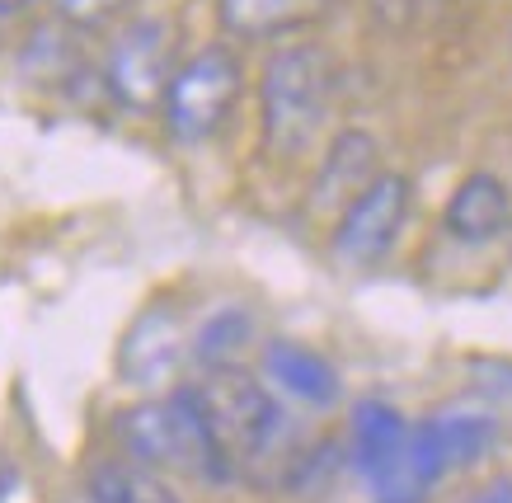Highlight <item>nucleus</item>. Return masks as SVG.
Returning a JSON list of instances; mask_svg holds the SVG:
<instances>
[{
  "instance_id": "f257e3e1",
  "label": "nucleus",
  "mask_w": 512,
  "mask_h": 503,
  "mask_svg": "<svg viewBox=\"0 0 512 503\" xmlns=\"http://www.w3.org/2000/svg\"><path fill=\"white\" fill-rule=\"evenodd\" d=\"M113 438H118L127 461H141V466H151L160 475H193V480H207V485L235 480L217 438L202 424L188 386H174L170 395L118 409Z\"/></svg>"
},
{
  "instance_id": "f03ea898",
  "label": "nucleus",
  "mask_w": 512,
  "mask_h": 503,
  "mask_svg": "<svg viewBox=\"0 0 512 503\" xmlns=\"http://www.w3.org/2000/svg\"><path fill=\"white\" fill-rule=\"evenodd\" d=\"M334 109V62L320 43H287L264 62L259 113L264 151L273 160H301L320 137Z\"/></svg>"
},
{
  "instance_id": "7ed1b4c3",
  "label": "nucleus",
  "mask_w": 512,
  "mask_h": 503,
  "mask_svg": "<svg viewBox=\"0 0 512 503\" xmlns=\"http://www.w3.org/2000/svg\"><path fill=\"white\" fill-rule=\"evenodd\" d=\"M188 395H193L207 433L217 438L231 475L264 466L287 442V414H282L278 395L268 391V381L249 377L245 367L202 372L198 381H188Z\"/></svg>"
},
{
  "instance_id": "20e7f679",
  "label": "nucleus",
  "mask_w": 512,
  "mask_h": 503,
  "mask_svg": "<svg viewBox=\"0 0 512 503\" xmlns=\"http://www.w3.org/2000/svg\"><path fill=\"white\" fill-rule=\"evenodd\" d=\"M240 90H245V66L231 48L212 43V48L193 52L184 66H174V80L160 104L170 137L184 146L212 142L240 104Z\"/></svg>"
},
{
  "instance_id": "39448f33",
  "label": "nucleus",
  "mask_w": 512,
  "mask_h": 503,
  "mask_svg": "<svg viewBox=\"0 0 512 503\" xmlns=\"http://www.w3.org/2000/svg\"><path fill=\"white\" fill-rule=\"evenodd\" d=\"M174 80V33L165 19H132L104 57V85L118 109L156 113Z\"/></svg>"
},
{
  "instance_id": "423d86ee",
  "label": "nucleus",
  "mask_w": 512,
  "mask_h": 503,
  "mask_svg": "<svg viewBox=\"0 0 512 503\" xmlns=\"http://www.w3.org/2000/svg\"><path fill=\"white\" fill-rule=\"evenodd\" d=\"M409 179L381 170L334 221V259L348 268H376L395 250L404 221H409Z\"/></svg>"
},
{
  "instance_id": "0eeeda50",
  "label": "nucleus",
  "mask_w": 512,
  "mask_h": 503,
  "mask_svg": "<svg viewBox=\"0 0 512 503\" xmlns=\"http://www.w3.org/2000/svg\"><path fill=\"white\" fill-rule=\"evenodd\" d=\"M184 320L170 301H156L127 325L118 344V377L137 391H160L184 367Z\"/></svg>"
},
{
  "instance_id": "6e6552de",
  "label": "nucleus",
  "mask_w": 512,
  "mask_h": 503,
  "mask_svg": "<svg viewBox=\"0 0 512 503\" xmlns=\"http://www.w3.org/2000/svg\"><path fill=\"white\" fill-rule=\"evenodd\" d=\"M512 226V193L508 184L489 170L466 174L456 193L447 198V212H442V231L461 245H489V240L508 236Z\"/></svg>"
},
{
  "instance_id": "1a4fd4ad",
  "label": "nucleus",
  "mask_w": 512,
  "mask_h": 503,
  "mask_svg": "<svg viewBox=\"0 0 512 503\" xmlns=\"http://www.w3.org/2000/svg\"><path fill=\"white\" fill-rule=\"evenodd\" d=\"M376 137L362 132V127H343L334 132L325 160H320V174H315V189H311V212H343L353 203L357 193L367 189L376 179Z\"/></svg>"
},
{
  "instance_id": "9d476101",
  "label": "nucleus",
  "mask_w": 512,
  "mask_h": 503,
  "mask_svg": "<svg viewBox=\"0 0 512 503\" xmlns=\"http://www.w3.org/2000/svg\"><path fill=\"white\" fill-rule=\"evenodd\" d=\"M264 377L282 395H292V400H301V405H311V409L339 405V391H343L334 362L320 358L315 348L296 344V339H273L264 348Z\"/></svg>"
},
{
  "instance_id": "9b49d317",
  "label": "nucleus",
  "mask_w": 512,
  "mask_h": 503,
  "mask_svg": "<svg viewBox=\"0 0 512 503\" xmlns=\"http://www.w3.org/2000/svg\"><path fill=\"white\" fill-rule=\"evenodd\" d=\"M329 10V0H217L221 29L249 43L287 38V33L311 29L315 19Z\"/></svg>"
},
{
  "instance_id": "f8f14e48",
  "label": "nucleus",
  "mask_w": 512,
  "mask_h": 503,
  "mask_svg": "<svg viewBox=\"0 0 512 503\" xmlns=\"http://www.w3.org/2000/svg\"><path fill=\"white\" fill-rule=\"evenodd\" d=\"M85 499L90 503H184L170 475L151 471L141 461L118 456H99L85 466Z\"/></svg>"
},
{
  "instance_id": "ddd939ff",
  "label": "nucleus",
  "mask_w": 512,
  "mask_h": 503,
  "mask_svg": "<svg viewBox=\"0 0 512 503\" xmlns=\"http://www.w3.org/2000/svg\"><path fill=\"white\" fill-rule=\"evenodd\" d=\"M404 442H409V419H404L395 405L386 400H362L353 409V461L362 480H372L381 475L404 452Z\"/></svg>"
},
{
  "instance_id": "4468645a",
  "label": "nucleus",
  "mask_w": 512,
  "mask_h": 503,
  "mask_svg": "<svg viewBox=\"0 0 512 503\" xmlns=\"http://www.w3.org/2000/svg\"><path fill=\"white\" fill-rule=\"evenodd\" d=\"M433 424V438L447 456L451 471L461 466H475L498 438V419L494 414H475V409H447V414H428Z\"/></svg>"
},
{
  "instance_id": "2eb2a0df",
  "label": "nucleus",
  "mask_w": 512,
  "mask_h": 503,
  "mask_svg": "<svg viewBox=\"0 0 512 503\" xmlns=\"http://www.w3.org/2000/svg\"><path fill=\"white\" fill-rule=\"evenodd\" d=\"M249 339H254V315L240 306H221L217 315L202 320L198 339H193V358L202 372H217V367H240Z\"/></svg>"
},
{
  "instance_id": "dca6fc26",
  "label": "nucleus",
  "mask_w": 512,
  "mask_h": 503,
  "mask_svg": "<svg viewBox=\"0 0 512 503\" xmlns=\"http://www.w3.org/2000/svg\"><path fill=\"white\" fill-rule=\"evenodd\" d=\"M52 5V15L71 24V29H104L109 19L123 15L127 0H47Z\"/></svg>"
},
{
  "instance_id": "f3484780",
  "label": "nucleus",
  "mask_w": 512,
  "mask_h": 503,
  "mask_svg": "<svg viewBox=\"0 0 512 503\" xmlns=\"http://www.w3.org/2000/svg\"><path fill=\"white\" fill-rule=\"evenodd\" d=\"M466 503H512V480H494V485L480 489V494Z\"/></svg>"
},
{
  "instance_id": "a211bd4d",
  "label": "nucleus",
  "mask_w": 512,
  "mask_h": 503,
  "mask_svg": "<svg viewBox=\"0 0 512 503\" xmlns=\"http://www.w3.org/2000/svg\"><path fill=\"white\" fill-rule=\"evenodd\" d=\"M15 480H19V466L10 461V456L0 452V503L10 499V489H15Z\"/></svg>"
},
{
  "instance_id": "6ab92c4d",
  "label": "nucleus",
  "mask_w": 512,
  "mask_h": 503,
  "mask_svg": "<svg viewBox=\"0 0 512 503\" xmlns=\"http://www.w3.org/2000/svg\"><path fill=\"white\" fill-rule=\"evenodd\" d=\"M24 5H29V0H0V15H19Z\"/></svg>"
},
{
  "instance_id": "aec40b11",
  "label": "nucleus",
  "mask_w": 512,
  "mask_h": 503,
  "mask_svg": "<svg viewBox=\"0 0 512 503\" xmlns=\"http://www.w3.org/2000/svg\"><path fill=\"white\" fill-rule=\"evenodd\" d=\"M62 503H90V499H85V494H80V499H62Z\"/></svg>"
},
{
  "instance_id": "412c9836",
  "label": "nucleus",
  "mask_w": 512,
  "mask_h": 503,
  "mask_svg": "<svg viewBox=\"0 0 512 503\" xmlns=\"http://www.w3.org/2000/svg\"><path fill=\"white\" fill-rule=\"evenodd\" d=\"M508 236H512V226H508Z\"/></svg>"
}]
</instances>
